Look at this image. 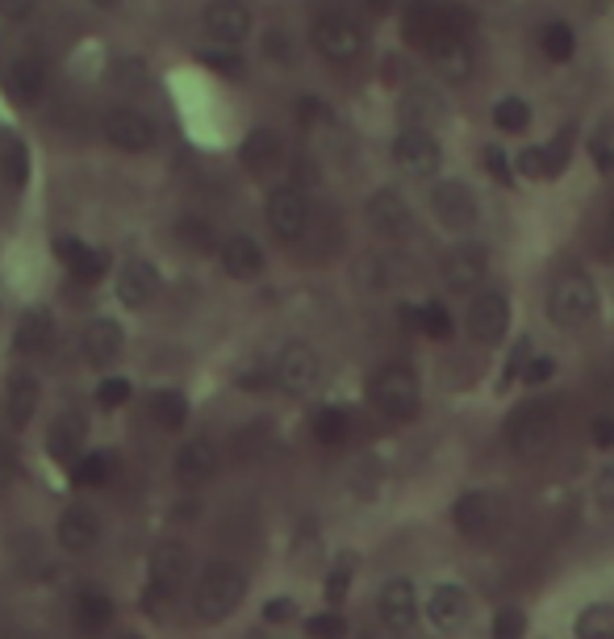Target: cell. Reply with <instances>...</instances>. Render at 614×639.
Here are the masks:
<instances>
[{
    "instance_id": "obj_31",
    "label": "cell",
    "mask_w": 614,
    "mask_h": 639,
    "mask_svg": "<svg viewBox=\"0 0 614 639\" xmlns=\"http://www.w3.org/2000/svg\"><path fill=\"white\" fill-rule=\"evenodd\" d=\"M50 334H55V327H50V313H46V309H30L22 322H18L13 347H18L22 355H43L46 347H50Z\"/></svg>"
},
{
    "instance_id": "obj_6",
    "label": "cell",
    "mask_w": 614,
    "mask_h": 639,
    "mask_svg": "<svg viewBox=\"0 0 614 639\" xmlns=\"http://www.w3.org/2000/svg\"><path fill=\"white\" fill-rule=\"evenodd\" d=\"M272 380H276L281 393H293V397L318 389V380H322V355H318V347L302 343V339L285 343L281 355H276V364H272Z\"/></svg>"
},
{
    "instance_id": "obj_5",
    "label": "cell",
    "mask_w": 614,
    "mask_h": 639,
    "mask_svg": "<svg viewBox=\"0 0 614 639\" xmlns=\"http://www.w3.org/2000/svg\"><path fill=\"white\" fill-rule=\"evenodd\" d=\"M452 523L473 544H485V539L502 535L505 527L502 493H493V489H464L461 498H456V506H452Z\"/></svg>"
},
{
    "instance_id": "obj_44",
    "label": "cell",
    "mask_w": 614,
    "mask_h": 639,
    "mask_svg": "<svg viewBox=\"0 0 614 639\" xmlns=\"http://www.w3.org/2000/svg\"><path fill=\"white\" fill-rule=\"evenodd\" d=\"M309 639H348V618L339 615V611H322V615H314L306 623Z\"/></svg>"
},
{
    "instance_id": "obj_15",
    "label": "cell",
    "mask_w": 614,
    "mask_h": 639,
    "mask_svg": "<svg viewBox=\"0 0 614 639\" xmlns=\"http://www.w3.org/2000/svg\"><path fill=\"white\" fill-rule=\"evenodd\" d=\"M468 611H473L468 590L456 585V581H443V585H435L427 594V618H431V627H435L439 636H456L468 623Z\"/></svg>"
},
{
    "instance_id": "obj_25",
    "label": "cell",
    "mask_w": 614,
    "mask_h": 639,
    "mask_svg": "<svg viewBox=\"0 0 614 639\" xmlns=\"http://www.w3.org/2000/svg\"><path fill=\"white\" fill-rule=\"evenodd\" d=\"M155 293H159V272H155V264H147V260H130V264L122 267V276H117V301L122 306H147Z\"/></svg>"
},
{
    "instance_id": "obj_56",
    "label": "cell",
    "mask_w": 614,
    "mask_h": 639,
    "mask_svg": "<svg viewBox=\"0 0 614 639\" xmlns=\"http://www.w3.org/2000/svg\"><path fill=\"white\" fill-rule=\"evenodd\" d=\"M593 443H598V447H614V414L593 419Z\"/></svg>"
},
{
    "instance_id": "obj_42",
    "label": "cell",
    "mask_w": 614,
    "mask_h": 639,
    "mask_svg": "<svg viewBox=\"0 0 614 639\" xmlns=\"http://www.w3.org/2000/svg\"><path fill=\"white\" fill-rule=\"evenodd\" d=\"M569 159H572V126H565V130L544 147V168H548V176H560V172L569 168Z\"/></svg>"
},
{
    "instance_id": "obj_12",
    "label": "cell",
    "mask_w": 614,
    "mask_h": 639,
    "mask_svg": "<svg viewBox=\"0 0 614 639\" xmlns=\"http://www.w3.org/2000/svg\"><path fill=\"white\" fill-rule=\"evenodd\" d=\"M394 159L406 176L431 180L443 168V147L431 130H401L394 138Z\"/></svg>"
},
{
    "instance_id": "obj_47",
    "label": "cell",
    "mask_w": 614,
    "mask_h": 639,
    "mask_svg": "<svg viewBox=\"0 0 614 639\" xmlns=\"http://www.w3.org/2000/svg\"><path fill=\"white\" fill-rule=\"evenodd\" d=\"M485 168H489V176L498 180V184H510V180H514V163H510V155L498 151V147L485 151Z\"/></svg>"
},
{
    "instance_id": "obj_45",
    "label": "cell",
    "mask_w": 614,
    "mask_h": 639,
    "mask_svg": "<svg viewBox=\"0 0 614 639\" xmlns=\"http://www.w3.org/2000/svg\"><path fill=\"white\" fill-rule=\"evenodd\" d=\"M130 380L126 376H110V380H101V389H96V401L105 406V410H117V406H126L130 401Z\"/></svg>"
},
{
    "instance_id": "obj_59",
    "label": "cell",
    "mask_w": 614,
    "mask_h": 639,
    "mask_svg": "<svg viewBox=\"0 0 614 639\" xmlns=\"http://www.w3.org/2000/svg\"><path fill=\"white\" fill-rule=\"evenodd\" d=\"M34 13V0H0V18H13V22H22Z\"/></svg>"
},
{
    "instance_id": "obj_30",
    "label": "cell",
    "mask_w": 614,
    "mask_h": 639,
    "mask_svg": "<svg viewBox=\"0 0 614 639\" xmlns=\"http://www.w3.org/2000/svg\"><path fill=\"white\" fill-rule=\"evenodd\" d=\"M9 92H13V101L18 105H38L46 92V67L43 59H34V55H25L13 64L9 71Z\"/></svg>"
},
{
    "instance_id": "obj_10",
    "label": "cell",
    "mask_w": 614,
    "mask_h": 639,
    "mask_svg": "<svg viewBox=\"0 0 614 639\" xmlns=\"http://www.w3.org/2000/svg\"><path fill=\"white\" fill-rule=\"evenodd\" d=\"M431 209H435L439 226L452 230V235L473 230L477 218H481L477 197L468 193V184H461V180H443V184H435V189H431Z\"/></svg>"
},
{
    "instance_id": "obj_50",
    "label": "cell",
    "mask_w": 614,
    "mask_h": 639,
    "mask_svg": "<svg viewBox=\"0 0 614 639\" xmlns=\"http://www.w3.org/2000/svg\"><path fill=\"white\" fill-rule=\"evenodd\" d=\"M263 618H268L272 627H281V623H293V618H297V602H293V597H272V602L263 606Z\"/></svg>"
},
{
    "instance_id": "obj_2",
    "label": "cell",
    "mask_w": 614,
    "mask_h": 639,
    "mask_svg": "<svg viewBox=\"0 0 614 639\" xmlns=\"http://www.w3.org/2000/svg\"><path fill=\"white\" fill-rule=\"evenodd\" d=\"M560 435V419L548 401H523L505 422V443L519 460H544Z\"/></svg>"
},
{
    "instance_id": "obj_39",
    "label": "cell",
    "mask_w": 614,
    "mask_h": 639,
    "mask_svg": "<svg viewBox=\"0 0 614 639\" xmlns=\"http://www.w3.org/2000/svg\"><path fill=\"white\" fill-rule=\"evenodd\" d=\"M493 126L505 134H523L531 126V110H526V101L519 96H502L498 105H493Z\"/></svg>"
},
{
    "instance_id": "obj_8",
    "label": "cell",
    "mask_w": 614,
    "mask_h": 639,
    "mask_svg": "<svg viewBox=\"0 0 614 639\" xmlns=\"http://www.w3.org/2000/svg\"><path fill=\"white\" fill-rule=\"evenodd\" d=\"M268 226L281 243H297L309 230V205L297 184H281L268 193Z\"/></svg>"
},
{
    "instance_id": "obj_54",
    "label": "cell",
    "mask_w": 614,
    "mask_h": 639,
    "mask_svg": "<svg viewBox=\"0 0 614 639\" xmlns=\"http://www.w3.org/2000/svg\"><path fill=\"white\" fill-rule=\"evenodd\" d=\"M556 373V364H552V355H531V364H526V385H544L548 376Z\"/></svg>"
},
{
    "instance_id": "obj_49",
    "label": "cell",
    "mask_w": 614,
    "mask_h": 639,
    "mask_svg": "<svg viewBox=\"0 0 614 639\" xmlns=\"http://www.w3.org/2000/svg\"><path fill=\"white\" fill-rule=\"evenodd\" d=\"M514 168L531 180H544L548 176V168H544V147H526V151L519 155V163H514Z\"/></svg>"
},
{
    "instance_id": "obj_34",
    "label": "cell",
    "mask_w": 614,
    "mask_h": 639,
    "mask_svg": "<svg viewBox=\"0 0 614 639\" xmlns=\"http://www.w3.org/2000/svg\"><path fill=\"white\" fill-rule=\"evenodd\" d=\"M110 618H113L110 594H101V590H84V594L76 597V623H80V631H105Z\"/></svg>"
},
{
    "instance_id": "obj_24",
    "label": "cell",
    "mask_w": 614,
    "mask_h": 639,
    "mask_svg": "<svg viewBox=\"0 0 614 639\" xmlns=\"http://www.w3.org/2000/svg\"><path fill=\"white\" fill-rule=\"evenodd\" d=\"M46 452H50V460L55 464L76 468V464L84 460V419H80V414L55 419L50 435H46Z\"/></svg>"
},
{
    "instance_id": "obj_7",
    "label": "cell",
    "mask_w": 614,
    "mask_h": 639,
    "mask_svg": "<svg viewBox=\"0 0 614 639\" xmlns=\"http://www.w3.org/2000/svg\"><path fill=\"white\" fill-rule=\"evenodd\" d=\"M439 276H443V288H447V293L468 297V293H477V288L485 285V276H489V251L477 243L452 247V251L443 255V264H439Z\"/></svg>"
},
{
    "instance_id": "obj_9",
    "label": "cell",
    "mask_w": 614,
    "mask_h": 639,
    "mask_svg": "<svg viewBox=\"0 0 614 639\" xmlns=\"http://www.w3.org/2000/svg\"><path fill=\"white\" fill-rule=\"evenodd\" d=\"M427 59H431V67H435L447 84H464V80H473V71H477L473 43H468V34H461L456 25H447L435 43L427 46Z\"/></svg>"
},
{
    "instance_id": "obj_14",
    "label": "cell",
    "mask_w": 614,
    "mask_h": 639,
    "mask_svg": "<svg viewBox=\"0 0 614 639\" xmlns=\"http://www.w3.org/2000/svg\"><path fill=\"white\" fill-rule=\"evenodd\" d=\"M505 331H510V301H505V293H477V301L468 306V334L485 343V347H493V343H502Z\"/></svg>"
},
{
    "instance_id": "obj_38",
    "label": "cell",
    "mask_w": 614,
    "mask_h": 639,
    "mask_svg": "<svg viewBox=\"0 0 614 639\" xmlns=\"http://www.w3.org/2000/svg\"><path fill=\"white\" fill-rule=\"evenodd\" d=\"M539 46H544V55H548L552 64H569L572 50H577V34H572V25L552 22V25H544V34H539Z\"/></svg>"
},
{
    "instance_id": "obj_28",
    "label": "cell",
    "mask_w": 614,
    "mask_h": 639,
    "mask_svg": "<svg viewBox=\"0 0 614 639\" xmlns=\"http://www.w3.org/2000/svg\"><path fill=\"white\" fill-rule=\"evenodd\" d=\"M221 267H226V276H235V281H255V276L263 272L260 243L247 239V235L226 239V243H221Z\"/></svg>"
},
{
    "instance_id": "obj_48",
    "label": "cell",
    "mask_w": 614,
    "mask_h": 639,
    "mask_svg": "<svg viewBox=\"0 0 614 639\" xmlns=\"http://www.w3.org/2000/svg\"><path fill=\"white\" fill-rule=\"evenodd\" d=\"M105 264H110V260H105V251H92V247H88L84 260L71 267V276H76V281H96V276L105 272Z\"/></svg>"
},
{
    "instance_id": "obj_43",
    "label": "cell",
    "mask_w": 614,
    "mask_h": 639,
    "mask_svg": "<svg viewBox=\"0 0 614 639\" xmlns=\"http://www.w3.org/2000/svg\"><path fill=\"white\" fill-rule=\"evenodd\" d=\"M526 636V611L523 606H502L493 615V639H523Z\"/></svg>"
},
{
    "instance_id": "obj_29",
    "label": "cell",
    "mask_w": 614,
    "mask_h": 639,
    "mask_svg": "<svg viewBox=\"0 0 614 639\" xmlns=\"http://www.w3.org/2000/svg\"><path fill=\"white\" fill-rule=\"evenodd\" d=\"M126 347V334L113 318H92L84 327V355L92 364H113Z\"/></svg>"
},
{
    "instance_id": "obj_19",
    "label": "cell",
    "mask_w": 614,
    "mask_h": 639,
    "mask_svg": "<svg viewBox=\"0 0 614 639\" xmlns=\"http://www.w3.org/2000/svg\"><path fill=\"white\" fill-rule=\"evenodd\" d=\"M205 34L221 46H239L251 34V9L242 0H214L205 9Z\"/></svg>"
},
{
    "instance_id": "obj_57",
    "label": "cell",
    "mask_w": 614,
    "mask_h": 639,
    "mask_svg": "<svg viewBox=\"0 0 614 639\" xmlns=\"http://www.w3.org/2000/svg\"><path fill=\"white\" fill-rule=\"evenodd\" d=\"M268 55H272L276 64H288V59H293V46H288L285 34H276V30L268 34Z\"/></svg>"
},
{
    "instance_id": "obj_1",
    "label": "cell",
    "mask_w": 614,
    "mask_h": 639,
    "mask_svg": "<svg viewBox=\"0 0 614 639\" xmlns=\"http://www.w3.org/2000/svg\"><path fill=\"white\" fill-rule=\"evenodd\" d=\"M247 597V577L242 569L226 564V560H214L205 564V573L197 577V590H193V615L201 623H221L230 618L242 606Z\"/></svg>"
},
{
    "instance_id": "obj_11",
    "label": "cell",
    "mask_w": 614,
    "mask_h": 639,
    "mask_svg": "<svg viewBox=\"0 0 614 639\" xmlns=\"http://www.w3.org/2000/svg\"><path fill=\"white\" fill-rule=\"evenodd\" d=\"M314 46H318V55H327L330 64H351L364 50V30L343 13H327V18L314 22Z\"/></svg>"
},
{
    "instance_id": "obj_27",
    "label": "cell",
    "mask_w": 614,
    "mask_h": 639,
    "mask_svg": "<svg viewBox=\"0 0 614 639\" xmlns=\"http://www.w3.org/2000/svg\"><path fill=\"white\" fill-rule=\"evenodd\" d=\"M38 410V376L34 373H13L9 376V397H4V419L13 431H22L25 422Z\"/></svg>"
},
{
    "instance_id": "obj_16",
    "label": "cell",
    "mask_w": 614,
    "mask_h": 639,
    "mask_svg": "<svg viewBox=\"0 0 614 639\" xmlns=\"http://www.w3.org/2000/svg\"><path fill=\"white\" fill-rule=\"evenodd\" d=\"M364 214H368V226L380 239H410V230H414V214H410V205L394 189L373 193L368 205H364Z\"/></svg>"
},
{
    "instance_id": "obj_37",
    "label": "cell",
    "mask_w": 614,
    "mask_h": 639,
    "mask_svg": "<svg viewBox=\"0 0 614 639\" xmlns=\"http://www.w3.org/2000/svg\"><path fill=\"white\" fill-rule=\"evenodd\" d=\"M151 419L159 422L163 431H180V426L189 422V401H184V393H175V389H163V393H155Z\"/></svg>"
},
{
    "instance_id": "obj_33",
    "label": "cell",
    "mask_w": 614,
    "mask_h": 639,
    "mask_svg": "<svg viewBox=\"0 0 614 639\" xmlns=\"http://www.w3.org/2000/svg\"><path fill=\"white\" fill-rule=\"evenodd\" d=\"M401 318L410 322V327H418V331L427 334V339H452V313L443 309V301H427V306L418 309H401Z\"/></svg>"
},
{
    "instance_id": "obj_3",
    "label": "cell",
    "mask_w": 614,
    "mask_h": 639,
    "mask_svg": "<svg viewBox=\"0 0 614 639\" xmlns=\"http://www.w3.org/2000/svg\"><path fill=\"white\" fill-rule=\"evenodd\" d=\"M368 401L389 422H414L422 414V385L406 364H389L368 380Z\"/></svg>"
},
{
    "instance_id": "obj_52",
    "label": "cell",
    "mask_w": 614,
    "mask_h": 639,
    "mask_svg": "<svg viewBox=\"0 0 614 639\" xmlns=\"http://www.w3.org/2000/svg\"><path fill=\"white\" fill-rule=\"evenodd\" d=\"M526 364H531V343H519V347H514V355H510V364H505V385H510V380H523L526 376Z\"/></svg>"
},
{
    "instance_id": "obj_36",
    "label": "cell",
    "mask_w": 614,
    "mask_h": 639,
    "mask_svg": "<svg viewBox=\"0 0 614 639\" xmlns=\"http://www.w3.org/2000/svg\"><path fill=\"white\" fill-rule=\"evenodd\" d=\"M348 435H351V414L348 410L327 406V410H318V414H314V440L318 443L339 447V443H348Z\"/></svg>"
},
{
    "instance_id": "obj_60",
    "label": "cell",
    "mask_w": 614,
    "mask_h": 639,
    "mask_svg": "<svg viewBox=\"0 0 614 639\" xmlns=\"http://www.w3.org/2000/svg\"><path fill=\"white\" fill-rule=\"evenodd\" d=\"M598 498H602V506L614 510V472H606V477L598 481Z\"/></svg>"
},
{
    "instance_id": "obj_51",
    "label": "cell",
    "mask_w": 614,
    "mask_h": 639,
    "mask_svg": "<svg viewBox=\"0 0 614 639\" xmlns=\"http://www.w3.org/2000/svg\"><path fill=\"white\" fill-rule=\"evenodd\" d=\"M201 59L214 67V71H226V76H239L242 71V59L235 55V50H205Z\"/></svg>"
},
{
    "instance_id": "obj_61",
    "label": "cell",
    "mask_w": 614,
    "mask_h": 639,
    "mask_svg": "<svg viewBox=\"0 0 614 639\" xmlns=\"http://www.w3.org/2000/svg\"><path fill=\"white\" fill-rule=\"evenodd\" d=\"M394 4H397V0H368V9H373V13H389Z\"/></svg>"
},
{
    "instance_id": "obj_18",
    "label": "cell",
    "mask_w": 614,
    "mask_h": 639,
    "mask_svg": "<svg viewBox=\"0 0 614 639\" xmlns=\"http://www.w3.org/2000/svg\"><path fill=\"white\" fill-rule=\"evenodd\" d=\"M218 447H214V440H205V435H197V440H189L180 452H175V481L184 489H201L214 472H218Z\"/></svg>"
},
{
    "instance_id": "obj_53",
    "label": "cell",
    "mask_w": 614,
    "mask_h": 639,
    "mask_svg": "<svg viewBox=\"0 0 614 639\" xmlns=\"http://www.w3.org/2000/svg\"><path fill=\"white\" fill-rule=\"evenodd\" d=\"M18 460H22V456H18V443L9 440V435H0V486L18 472Z\"/></svg>"
},
{
    "instance_id": "obj_35",
    "label": "cell",
    "mask_w": 614,
    "mask_h": 639,
    "mask_svg": "<svg viewBox=\"0 0 614 639\" xmlns=\"http://www.w3.org/2000/svg\"><path fill=\"white\" fill-rule=\"evenodd\" d=\"M572 636L577 639H614V606L611 602H593L585 606L577 623H572Z\"/></svg>"
},
{
    "instance_id": "obj_58",
    "label": "cell",
    "mask_w": 614,
    "mask_h": 639,
    "mask_svg": "<svg viewBox=\"0 0 614 639\" xmlns=\"http://www.w3.org/2000/svg\"><path fill=\"white\" fill-rule=\"evenodd\" d=\"M593 163H598V172H614V147H606V138H593Z\"/></svg>"
},
{
    "instance_id": "obj_46",
    "label": "cell",
    "mask_w": 614,
    "mask_h": 639,
    "mask_svg": "<svg viewBox=\"0 0 614 639\" xmlns=\"http://www.w3.org/2000/svg\"><path fill=\"white\" fill-rule=\"evenodd\" d=\"M175 235H180V243L197 247V251H205V247L214 243V230H209V221H201V218H184L180 226H175Z\"/></svg>"
},
{
    "instance_id": "obj_62",
    "label": "cell",
    "mask_w": 614,
    "mask_h": 639,
    "mask_svg": "<svg viewBox=\"0 0 614 639\" xmlns=\"http://www.w3.org/2000/svg\"><path fill=\"white\" fill-rule=\"evenodd\" d=\"M92 4H101V9H113V4H117V0H92Z\"/></svg>"
},
{
    "instance_id": "obj_32",
    "label": "cell",
    "mask_w": 614,
    "mask_h": 639,
    "mask_svg": "<svg viewBox=\"0 0 614 639\" xmlns=\"http://www.w3.org/2000/svg\"><path fill=\"white\" fill-rule=\"evenodd\" d=\"M0 172L13 189H25L30 180V151L13 130H0Z\"/></svg>"
},
{
    "instance_id": "obj_55",
    "label": "cell",
    "mask_w": 614,
    "mask_h": 639,
    "mask_svg": "<svg viewBox=\"0 0 614 639\" xmlns=\"http://www.w3.org/2000/svg\"><path fill=\"white\" fill-rule=\"evenodd\" d=\"M84 251H88V247L80 243V239H55V255H59L67 267L80 264V260H84Z\"/></svg>"
},
{
    "instance_id": "obj_41",
    "label": "cell",
    "mask_w": 614,
    "mask_h": 639,
    "mask_svg": "<svg viewBox=\"0 0 614 639\" xmlns=\"http://www.w3.org/2000/svg\"><path fill=\"white\" fill-rule=\"evenodd\" d=\"M351 577H355V556H339L334 560V569L327 573V602L330 606H339L343 597H348V590H351Z\"/></svg>"
},
{
    "instance_id": "obj_20",
    "label": "cell",
    "mask_w": 614,
    "mask_h": 639,
    "mask_svg": "<svg viewBox=\"0 0 614 639\" xmlns=\"http://www.w3.org/2000/svg\"><path fill=\"white\" fill-rule=\"evenodd\" d=\"M105 138H110L117 151H147L155 142V126H151V117L147 113H138V110H113L110 117H105Z\"/></svg>"
},
{
    "instance_id": "obj_23",
    "label": "cell",
    "mask_w": 614,
    "mask_h": 639,
    "mask_svg": "<svg viewBox=\"0 0 614 639\" xmlns=\"http://www.w3.org/2000/svg\"><path fill=\"white\" fill-rule=\"evenodd\" d=\"M285 163V142H281V134L272 130H251L242 138V168L251 172V176H272L276 168Z\"/></svg>"
},
{
    "instance_id": "obj_21",
    "label": "cell",
    "mask_w": 614,
    "mask_h": 639,
    "mask_svg": "<svg viewBox=\"0 0 614 639\" xmlns=\"http://www.w3.org/2000/svg\"><path fill=\"white\" fill-rule=\"evenodd\" d=\"M376 611H380V623H385L389 631H410V627H414V618H418V590H414V581H406V577L385 581Z\"/></svg>"
},
{
    "instance_id": "obj_4",
    "label": "cell",
    "mask_w": 614,
    "mask_h": 639,
    "mask_svg": "<svg viewBox=\"0 0 614 639\" xmlns=\"http://www.w3.org/2000/svg\"><path fill=\"white\" fill-rule=\"evenodd\" d=\"M593 313H598V288L585 272H560L556 281H552V293H548V318L552 327H560V331H581V327H590Z\"/></svg>"
},
{
    "instance_id": "obj_63",
    "label": "cell",
    "mask_w": 614,
    "mask_h": 639,
    "mask_svg": "<svg viewBox=\"0 0 614 639\" xmlns=\"http://www.w3.org/2000/svg\"><path fill=\"white\" fill-rule=\"evenodd\" d=\"M606 235H611V247H614V209H611V226H606Z\"/></svg>"
},
{
    "instance_id": "obj_26",
    "label": "cell",
    "mask_w": 614,
    "mask_h": 639,
    "mask_svg": "<svg viewBox=\"0 0 614 639\" xmlns=\"http://www.w3.org/2000/svg\"><path fill=\"white\" fill-rule=\"evenodd\" d=\"M443 96L435 89H427V84H414V89H406L401 96V122H406V130H431L435 122H443Z\"/></svg>"
},
{
    "instance_id": "obj_13",
    "label": "cell",
    "mask_w": 614,
    "mask_h": 639,
    "mask_svg": "<svg viewBox=\"0 0 614 639\" xmlns=\"http://www.w3.org/2000/svg\"><path fill=\"white\" fill-rule=\"evenodd\" d=\"M193 573V551L184 548L180 539H163V544H155L151 551V590L163 597H172L184 590V581Z\"/></svg>"
},
{
    "instance_id": "obj_40",
    "label": "cell",
    "mask_w": 614,
    "mask_h": 639,
    "mask_svg": "<svg viewBox=\"0 0 614 639\" xmlns=\"http://www.w3.org/2000/svg\"><path fill=\"white\" fill-rule=\"evenodd\" d=\"M110 472H113V452H92V456H84V460L71 468V477H76V486L80 489L101 486Z\"/></svg>"
},
{
    "instance_id": "obj_17",
    "label": "cell",
    "mask_w": 614,
    "mask_h": 639,
    "mask_svg": "<svg viewBox=\"0 0 614 639\" xmlns=\"http://www.w3.org/2000/svg\"><path fill=\"white\" fill-rule=\"evenodd\" d=\"M447 25H456L447 4H435V0H410V9H406V18H401V38H406L410 46H422V50H427Z\"/></svg>"
},
{
    "instance_id": "obj_22",
    "label": "cell",
    "mask_w": 614,
    "mask_h": 639,
    "mask_svg": "<svg viewBox=\"0 0 614 639\" xmlns=\"http://www.w3.org/2000/svg\"><path fill=\"white\" fill-rule=\"evenodd\" d=\"M55 539L59 548L71 551V556H84L96 539H101V518L92 514V506H67L55 523Z\"/></svg>"
}]
</instances>
